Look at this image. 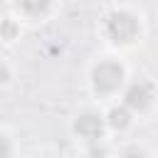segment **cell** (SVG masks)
I'll return each instance as SVG.
<instances>
[{
	"label": "cell",
	"instance_id": "8",
	"mask_svg": "<svg viewBox=\"0 0 158 158\" xmlns=\"http://www.w3.org/2000/svg\"><path fill=\"white\" fill-rule=\"evenodd\" d=\"M12 156V143L5 133H0V158H10Z\"/></svg>",
	"mask_w": 158,
	"mask_h": 158
},
{
	"label": "cell",
	"instance_id": "1",
	"mask_svg": "<svg viewBox=\"0 0 158 158\" xmlns=\"http://www.w3.org/2000/svg\"><path fill=\"white\" fill-rule=\"evenodd\" d=\"M101 32L114 44H133L141 37V20L136 12H131L126 7H116L104 15Z\"/></svg>",
	"mask_w": 158,
	"mask_h": 158
},
{
	"label": "cell",
	"instance_id": "9",
	"mask_svg": "<svg viewBox=\"0 0 158 158\" xmlns=\"http://www.w3.org/2000/svg\"><path fill=\"white\" fill-rule=\"evenodd\" d=\"M121 158H151V156H148L143 148H136V146H133V148H126V151L121 153Z\"/></svg>",
	"mask_w": 158,
	"mask_h": 158
},
{
	"label": "cell",
	"instance_id": "7",
	"mask_svg": "<svg viewBox=\"0 0 158 158\" xmlns=\"http://www.w3.org/2000/svg\"><path fill=\"white\" fill-rule=\"evenodd\" d=\"M20 32V27H17V22L15 20H5L2 25H0V35L5 37V40H15V35Z\"/></svg>",
	"mask_w": 158,
	"mask_h": 158
},
{
	"label": "cell",
	"instance_id": "2",
	"mask_svg": "<svg viewBox=\"0 0 158 158\" xmlns=\"http://www.w3.org/2000/svg\"><path fill=\"white\" fill-rule=\"evenodd\" d=\"M126 86V69L118 59H99L91 67V89L99 96H114Z\"/></svg>",
	"mask_w": 158,
	"mask_h": 158
},
{
	"label": "cell",
	"instance_id": "3",
	"mask_svg": "<svg viewBox=\"0 0 158 158\" xmlns=\"http://www.w3.org/2000/svg\"><path fill=\"white\" fill-rule=\"evenodd\" d=\"M72 131H74V136L81 138L86 146L99 143V141H104L106 118H104V114H99V111H94V109H84V111H79V114L74 116Z\"/></svg>",
	"mask_w": 158,
	"mask_h": 158
},
{
	"label": "cell",
	"instance_id": "10",
	"mask_svg": "<svg viewBox=\"0 0 158 158\" xmlns=\"http://www.w3.org/2000/svg\"><path fill=\"white\" fill-rule=\"evenodd\" d=\"M10 77H12V74H10V67H7L5 62H0V84H7Z\"/></svg>",
	"mask_w": 158,
	"mask_h": 158
},
{
	"label": "cell",
	"instance_id": "4",
	"mask_svg": "<svg viewBox=\"0 0 158 158\" xmlns=\"http://www.w3.org/2000/svg\"><path fill=\"white\" fill-rule=\"evenodd\" d=\"M123 106H128L133 114H143V111H148L151 109V104H153V96H156V91H153V84L151 81H146V79H136V81H131V84H126L123 86Z\"/></svg>",
	"mask_w": 158,
	"mask_h": 158
},
{
	"label": "cell",
	"instance_id": "5",
	"mask_svg": "<svg viewBox=\"0 0 158 158\" xmlns=\"http://www.w3.org/2000/svg\"><path fill=\"white\" fill-rule=\"evenodd\" d=\"M104 118H106V128H111V131H126L133 123V111L128 106H123V104H116V106H111L104 114Z\"/></svg>",
	"mask_w": 158,
	"mask_h": 158
},
{
	"label": "cell",
	"instance_id": "6",
	"mask_svg": "<svg viewBox=\"0 0 158 158\" xmlns=\"http://www.w3.org/2000/svg\"><path fill=\"white\" fill-rule=\"evenodd\" d=\"M54 0H17V10L27 17V20H42L49 15Z\"/></svg>",
	"mask_w": 158,
	"mask_h": 158
}]
</instances>
